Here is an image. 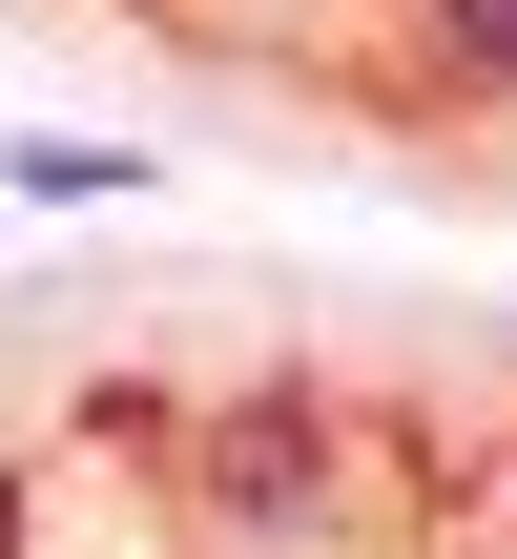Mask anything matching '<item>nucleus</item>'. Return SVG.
I'll return each mask as SVG.
<instances>
[{
	"instance_id": "2",
	"label": "nucleus",
	"mask_w": 517,
	"mask_h": 559,
	"mask_svg": "<svg viewBox=\"0 0 517 559\" xmlns=\"http://www.w3.org/2000/svg\"><path fill=\"white\" fill-rule=\"evenodd\" d=\"M414 62L456 104H517V0H414Z\"/></svg>"
},
{
	"instance_id": "1",
	"label": "nucleus",
	"mask_w": 517,
	"mask_h": 559,
	"mask_svg": "<svg viewBox=\"0 0 517 559\" xmlns=\"http://www.w3.org/2000/svg\"><path fill=\"white\" fill-rule=\"evenodd\" d=\"M311 498H332V415H311L290 373H269V394H207V519L269 539V519H311Z\"/></svg>"
}]
</instances>
